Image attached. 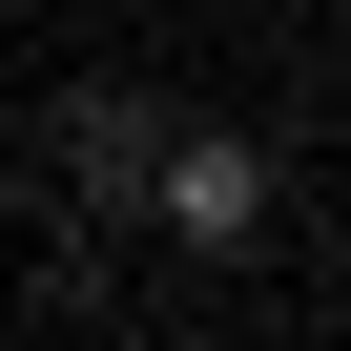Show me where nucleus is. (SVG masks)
I'll return each instance as SVG.
<instances>
[{"label": "nucleus", "instance_id": "obj_1", "mask_svg": "<svg viewBox=\"0 0 351 351\" xmlns=\"http://www.w3.org/2000/svg\"><path fill=\"white\" fill-rule=\"evenodd\" d=\"M145 228H165V248H248V228H269V145H248V124H186V145L145 165Z\"/></svg>", "mask_w": 351, "mask_h": 351}, {"label": "nucleus", "instance_id": "obj_2", "mask_svg": "<svg viewBox=\"0 0 351 351\" xmlns=\"http://www.w3.org/2000/svg\"><path fill=\"white\" fill-rule=\"evenodd\" d=\"M62 165H83L104 207H145V165H165V145H145V104H83V124H62Z\"/></svg>", "mask_w": 351, "mask_h": 351}]
</instances>
